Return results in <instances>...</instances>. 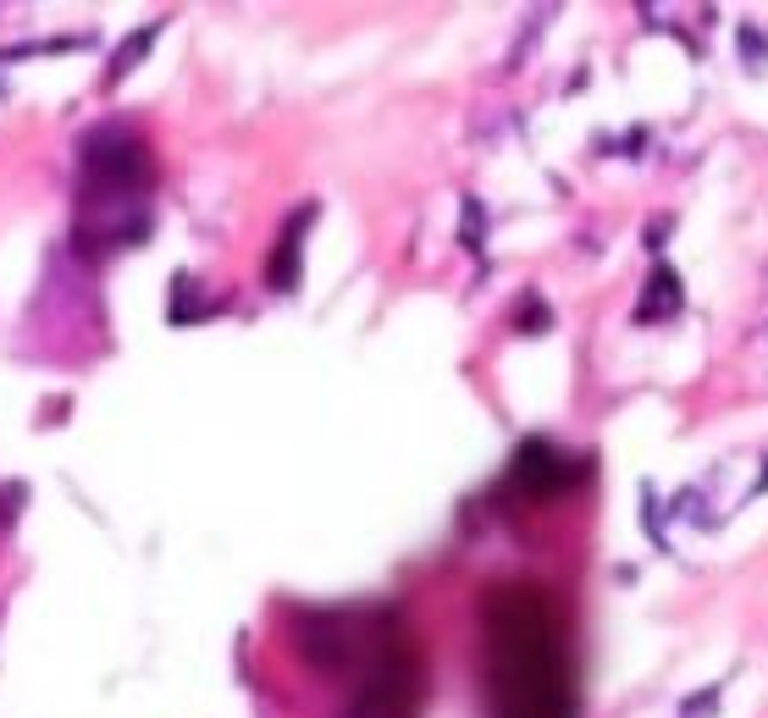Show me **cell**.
<instances>
[{"mask_svg":"<svg viewBox=\"0 0 768 718\" xmlns=\"http://www.w3.org/2000/svg\"><path fill=\"white\" fill-rule=\"evenodd\" d=\"M486 658L498 718H570V652L542 586H503L486 597Z\"/></svg>","mask_w":768,"mask_h":718,"instance_id":"6da1fadb","label":"cell"},{"mask_svg":"<svg viewBox=\"0 0 768 718\" xmlns=\"http://www.w3.org/2000/svg\"><path fill=\"white\" fill-rule=\"evenodd\" d=\"M89 171H100L106 188H139L150 177V155L128 139V134H106L100 139V155L89 160Z\"/></svg>","mask_w":768,"mask_h":718,"instance_id":"7a4b0ae2","label":"cell"}]
</instances>
